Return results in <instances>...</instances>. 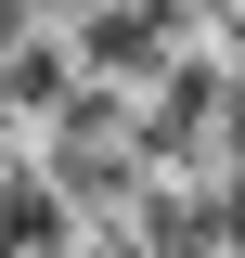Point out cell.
<instances>
[{"mask_svg":"<svg viewBox=\"0 0 245 258\" xmlns=\"http://www.w3.org/2000/svg\"><path fill=\"white\" fill-rule=\"evenodd\" d=\"M65 232V207H52V181H0V245L26 258V245H52Z\"/></svg>","mask_w":245,"mask_h":258,"instance_id":"obj_1","label":"cell"}]
</instances>
